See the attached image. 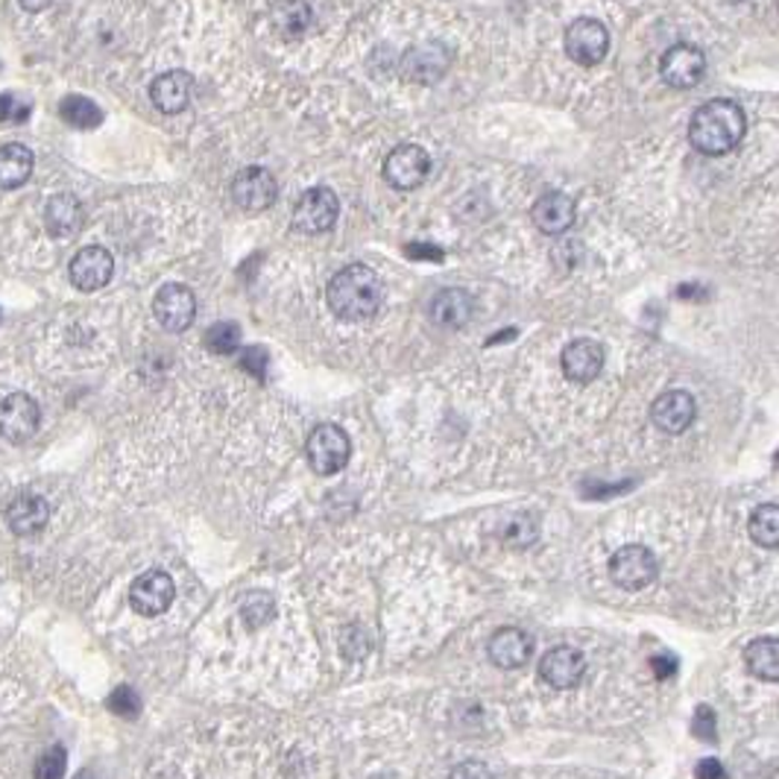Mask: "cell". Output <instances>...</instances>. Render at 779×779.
Listing matches in <instances>:
<instances>
[{
  "mask_svg": "<svg viewBox=\"0 0 779 779\" xmlns=\"http://www.w3.org/2000/svg\"><path fill=\"white\" fill-rule=\"evenodd\" d=\"M85 223V208L74 194H57L48 199L44 208V226L53 238H74Z\"/></svg>",
  "mask_w": 779,
  "mask_h": 779,
  "instance_id": "21",
  "label": "cell"
},
{
  "mask_svg": "<svg viewBox=\"0 0 779 779\" xmlns=\"http://www.w3.org/2000/svg\"><path fill=\"white\" fill-rule=\"evenodd\" d=\"M475 314V299L463 287H445L431 299V320L443 328H463Z\"/></svg>",
  "mask_w": 779,
  "mask_h": 779,
  "instance_id": "22",
  "label": "cell"
},
{
  "mask_svg": "<svg viewBox=\"0 0 779 779\" xmlns=\"http://www.w3.org/2000/svg\"><path fill=\"white\" fill-rule=\"evenodd\" d=\"M59 115H62V121L65 123L76 126V130H94V126L103 123V112H100L98 103L89 98H80V94H68V98H62V103H59Z\"/></svg>",
  "mask_w": 779,
  "mask_h": 779,
  "instance_id": "27",
  "label": "cell"
},
{
  "mask_svg": "<svg viewBox=\"0 0 779 779\" xmlns=\"http://www.w3.org/2000/svg\"><path fill=\"white\" fill-rule=\"evenodd\" d=\"M194 94V76L188 71H167V74L156 76L150 85V100L153 106L164 115H180L185 112Z\"/></svg>",
  "mask_w": 779,
  "mask_h": 779,
  "instance_id": "18",
  "label": "cell"
},
{
  "mask_svg": "<svg viewBox=\"0 0 779 779\" xmlns=\"http://www.w3.org/2000/svg\"><path fill=\"white\" fill-rule=\"evenodd\" d=\"M326 299L337 320L361 322L378 314V308L385 303V287H381V279H378V273L372 267L349 264L328 281Z\"/></svg>",
  "mask_w": 779,
  "mask_h": 779,
  "instance_id": "1",
  "label": "cell"
},
{
  "mask_svg": "<svg viewBox=\"0 0 779 779\" xmlns=\"http://www.w3.org/2000/svg\"><path fill=\"white\" fill-rule=\"evenodd\" d=\"M750 536L762 549H777L779 545V508L777 504H762L750 516Z\"/></svg>",
  "mask_w": 779,
  "mask_h": 779,
  "instance_id": "28",
  "label": "cell"
},
{
  "mask_svg": "<svg viewBox=\"0 0 779 779\" xmlns=\"http://www.w3.org/2000/svg\"><path fill=\"white\" fill-rule=\"evenodd\" d=\"M533 226L545 235H563L574 226V203L572 197L551 191L545 197H540L531 208Z\"/></svg>",
  "mask_w": 779,
  "mask_h": 779,
  "instance_id": "19",
  "label": "cell"
},
{
  "mask_svg": "<svg viewBox=\"0 0 779 779\" xmlns=\"http://www.w3.org/2000/svg\"><path fill=\"white\" fill-rule=\"evenodd\" d=\"M76 779H89V773H80V777H76Z\"/></svg>",
  "mask_w": 779,
  "mask_h": 779,
  "instance_id": "43",
  "label": "cell"
},
{
  "mask_svg": "<svg viewBox=\"0 0 779 779\" xmlns=\"http://www.w3.org/2000/svg\"><path fill=\"white\" fill-rule=\"evenodd\" d=\"M109 709L115 715H123V718H135L141 709V697L135 695L132 686H117V689L112 691V697H109Z\"/></svg>",
  "mask_w": 779,
  "mask_h": 779,
  "instance_id": "33",
  "label": "cell"
},
{
  "mask_svg": "<svg viewBox=\"0 0 779 779\" xmlns=\"http://www.w3.org/2000/svg\"><path fill=\"white\" fill-rule=\"evenodd\" d=\"M279 197V185L276 176L264 167H244V171L232 180V203L244 208L249 214H258L264 208H270Z\"/></svg>",
  "mask_w": 779,
  "mask_h": 779,
  "instance_id": "7",
  "label": "cell"
},
{
  "mask_svg": "<svg viewBox=\"0 0 779 779\" xmlns=\"http://www.w3.org/2000/svg\"><path fill=\"white\" fill-rule=\"evenodd\" d=\"M697 404L691 393L686 390H668L654 402L650 408V419L656 428H663L665 434H683L686 428L695 422Z\"/></svg>",
  "mask_w": 779,
  "mask_h": 779,
  "instance_id": "17",
  "label": "cell"
},
{
  "mask_svg": "<svg viewBox=\"0 0 779 779\" xmlns=\"http://www.w3.org/2000/svg\"><path fill=\"white\" fill-rule=\"evenodd\" d=\"M349 454H352V443H349L344 428L326 422V426L314 428L308 437V463L317 475H337L349 463Z\"/></svg>",
  "mask_w": 779,
  "mask_h": 779,
  "instance_id": "3",
  "label": "cell"
},
{
  "mask_svg": "<svg viewBox=\"0 0 779 779\" xmlns=\"http://www.w3.org/2000/svg\"><path fill=\"white\" fill-rule=\"evenodd\" d=\"M745 109L736 100H709L697 109L689 123L691 147L704 156H727L745 139Z\"/></svg>",
  "mask_w": 779,
  "mask_h": 779,
  "instance_id": "2",
  "label": "cell"
},
{
  "mask_svg": "<svg viewBox=\"0 0 779 779\" xmlns=\"http://www.w3.org/2000/svg\"><path fill=\"white\" fill-rule=\"evenodd\" d=\"M337 214H340V203H337L335 191L311 188L299 197L290 223H294V229L303 232V235H322V232H328L335 226Z\"/></svg>",
  "mask_w": 779,
  "mask_h": 779,
  "instance_id": "5",
  "label": "cell"
},
{
  "mask_svg": "<svg viewBox=\"0 0 779 779\" xmlns=\"http://www.w3.org/2000/svg\"><path fill=\"white\" fill-rule=\"evenodd\" d=\"M153 314L167 331L180 335L197 317V296L191 287L171 281V285L158 287L156 299H153Z\"/></svg>",
  "mask_w": 779,
  "mask_h": 779,
  "instance_id": "8",
  "label": "cell"
},
{
  "mask_svg": "<svg viewBox=\"0 0 779 779\" xmlns=\"http://www.w3.org/2000/svg\"><path fill=\"white\" fill-rule=\"evenodd\" d=\"M53 0H21V7L27 9V12H41V9H48Z\"/></svg>",
  "mask_w": 779,
  "mask_h": 779,
  "instance_id": "41",
  "label": "cell"
},
{
  "mask_svg": "<svg viewBox=\"0 0 779 779\" xmlns=\"http://www.w3.org/2000/svg\"><path fill=\"white\" fill-rule=\"evenodd\" d=\"M609 33L595 18H577L566 30V53L572 62L583 68H595L607 57Z\"/></svg>",
  "mask_w": 779,
  "mask_h": 779,
  "instance_id": "6",
  "label": "cell"
},
{
  "mask_svg": "<svg viewBox=\"0 0 779 779\" xmlns=\"http://www.w3.org/2000/svg\"><path fill=\"white\" fill-rule=\"evenodd\" d=\"M33 112V103L18 94V91H3L0 94V123H24Z\"/></svg>",
  "mask_w": 779,
  "mask_h": 779,
  "instance_id": "32",
  "label": "cell"
},
{
  "mask_svg": "<svg viewBox=\"0 0 779 779\" xmlns=\"http://www.w3.org/2000/svg\"><path fill=\"white\" fill-rule=\"evenodd\" d=\"M273 27L279 30L281 39H299L314 27V12L305 0H281L273 9Z\"/></svg>",
  "mask_w": 779,
  "mask_h": 779,
  "instance_id": "25",
  "label": "cell"
},
{
  "mask_svg": "<svg viewBox=\"0 0 779 779\" xmlns=\"http://www.w3.org/2000/svg\"><path fill=\"white\" fill-rule=\"evenodd\" d=\"M745 663L747 672L759 677L765 683H777L779 680V645L773 636H765V639H756L747 645L745 650Z\"/></svg>",
  "mask_w": 779,
  "mask_h": 779,
  "instance_id": "26",
  "label": "cell"
},
{
  "mask_svg": "<svg viewBox=\"0 0 779 779\" xmlns=\"http://www.w3.org/2000/svg\"><path fill=\"white\" fill-rule=\"evenodd\" d=\"M560 361H563L566 378H572L577 385H590L604 369V346L598 340H590V337H577L563 349Z\"/></svg>",
  "mask_w": 779,
  "mask_h": 779,
  "instance_id": "16",
  "label": "cell"
},
{
  "mask_svg": "<svg viewBox=\"0 0 779 779\" xmlns=\"http://www.w3.org/2000/svg\"><path fill=\"white\" fill-rule=\"evenodd\" d=\"M344 654L349 656V659H361V656L369 654V639L361 627H349V631H346Z\"/></svg>",
  "mask_w": 779,
  "mask_h": 779,
  "instance_id": "35",
  "label": "cell"
},
{
  "mask_svg": "<svg viewBox=\"0 0 779 779\" xmlns=\"http://www.w3.org/2000/svg\"><path fill=\"white\" fill-rule=\"evenodd\" d=\"M35 167V156L33 150L24 147V144H3L0 147V188H21L30 176H33Z\"/></svg>",
  "mask_w": 779,
  "mask_h": 779,
  "instance_id": "24",
  "label": "cell"
},
{
  "mask_svg": "<svg viewBox=\"0 0 779 779\" xmlns=\"http://www.w3.org/2000/svg\"><path fill=\"white\" fill-rule=\"evenodd\" d=\"M583 674H586V659L572 645H560V648H551L549 654L542 656L540 677L549 683L551 689H574L583 680Z\"/></svg>",
  "mask_w": 779,
  "mask_h": 779,
  "instance_id": "14",
  "label": "cell"
},
{
  "mask_svg": "<svg viewBox=\"0 0 779 779\" xmlns=\"http://www.w3.org/2000/svg\"><path fill=\"white\" fill-rule=\"evenodd\" d=\"M431 173V156L419 144H402L396 147L385 162V180L396 191H413L428 180Z\"/></svg>",
  "mask_w": 779,
  "mask_h": 779,
  "instance_id": "9",
  "label": "cell"
},
{
  "mask_svg": "<svg viewBox=\"0 0 779 779\" xmlns=\"http://www.w3.org/2000/svg\"><path fill=\"white\" fill-rule=\"evenodd\" d=\"M536 533H540V527H536V519L533 516H519L513 525H510L508 533V542L510 545H516V549H527L533 540H536Z\"/></svg>",
  "mask_w": 779,
  "mask_h": 779,
  "instance_id": "34",
  "label": "cell"
},
{
  "mask_svg": "<svg viewBox=\"0 0 779 779\" xmlns=\"http://www.w3.org/2000/svg\"><path fill=\"white\" fill-rule=\"evenodd\" d=\"M48 501L41 495H18L7 508V525L18 536H33L48 525Z\"/></svg>",
  "mask_w": 779,
  "mask_h": 779,
  "instance_id": "23",
  "label": "cell"
},
{
  "mask_svg": "<svg viewBox=\"0 0 779 779\" xmlns=\"http://www.w3.org/2000/svg\"><path fill=\"white\" fill-rule=\"evenodd\" d=\"M112 273H115V258L103 246H82L80 253L71 258V267H68L71 285L76 290H85V294L106 287Z\"/></svg>",
  "mask_w": 779,
  "mask_h": 779,
  "instance_id": "12",
  "label": "cell"
},
{
  "mask_svg": "<svg viewBox=\"0 0 779 779\" xmlns=\"http://www.w3.org/2000/svg\"><path fill=\"white\" fill-rule=\"evenodd\" d=\"M691 730L697 732L700 741H715V715L709 706H697L695 721H691Z\"/></svg>",
  "mask_w": 779,
  "mask_h": 779,
  "instance_id": "36",
  "label": "cell"
},
{
  "mask_svg": "<svg viewBox=\"0 0 779 779\" xmlns=\"http://www.w3.org/2000/svg\"><path fill=\"white\" fill-rule=\"evenodd\" d=\"M695 779H727V771L718 759H704V762H697Z\"/></svg>",
  "mask_w": 779,
  "mask_h": 779,
  "instance_id": "39",
  "label": "cell"
},
{
  "mask_svg": "<svg viewBox=\"0 0 779 779\" xmlns=\"http://www.w3.org/2000/svg\"><path fill=\"white\" fill-rule=\"evenodd\" d=\"M173 598H176V583H173L171 574L158 572V568L135 577V583H132L130 590L132 609L139 615H147V618L162 615L164 609L171 607Z\"/></svg>",
  "mask_w": 779,
  "mask_h": 779,
  "instance_id": "10",
  "label": "cell"
},
{
  "mask_svg": "<svg viewBox=\"0 0 779 779\" xmlns=\"http://www.w3.org/2000/svg\"><path fill=\"white\" fill-rule=\"evenodd\" d=\"M451 50L443 41H428V44H417L402 57V74L413 82L431 85L449 71Z\"/></svg>",
  "mask_w": 779,
  "mask_h": 779,
  "instance_id": "15",
  "label": "cell"
},
{
  "mask_svg": "<svg viewBox=\"0 0 779 779\" xmlns=\"http://www.w3.org/2000/svg\"><path fill=\"white\" fill-rule=\"evenodd\" d=\"M654 663V668H656V677H672L674 674V659H663V656H656V659H650Z\"/></svg>",
  "mask_w": 779,
  "mask_h": 779,
  "instance_id": "40",
  "label": "cell"
},
{
  "mask_svg": "<svg viewBox=\"0 0 779 779\" xmlns=\"http://www.w3.org/2000/svg\"><path fill=\"white\" fill-rule=\"evenodd\" d=\"M240 615H244L246 627L258 631V627H264V624L270 622L273 615H276V604H273V598L267 595V592H253V595H246Z\"/></svg>",
  "mask_w": 779,
  "mask_h": 779,
  "instance_id": "29",
  "label": "cell"
},
{
  "mask_svg": "<svg viewBox=\"0 0 779 779\" xmlns=\"http://www.w3.org/2000/svg\"><path fill=\"white\" fill-rule=\"evenodd\" d=\"M659 74H663L665 85H672V89H695L706 74L704 50L695 44H674L672 50H665Z\"/></svg>",
  "mask_w": 779,
  "mask_h": 779,
  "instance_id": "11",
  "label": "cell"
},
{
  "mask_svg": "<svg viewBox=\"0 0 779 779\" xmlns=\"http://www.w3.org/2000/svg\"><path fill=\"white\" fill-rule=\"evenodd\" d=\"M727 3H745V0H727Z\"/></svg>",
  "mask_w": 779,
  "mask_h": 779,
  "instance_id": "42",
  "label": "cell"
},
{
  "mask_svg": "<svg viewBox=\"0 0 779 779\" xmlns=\"http://www.w3.org/2000/svg\"><path fill=\"white\" fill-rule=\"evenodd\" d=\"M240 367L246 372H253L255 378H264V372H267V352H264L262 346H249V349H244Z\"/></svg>",
  "mask_w": 779,
  "mask_h": 779,
  "instance_id": "37",
  "label": "cell"
},
{
  "mask_svg": "<svg viewBox=\"0 0 779 779\" xmlns=\"http://www.w3.org/2000/svg\"><path fill=\"white\" fill-rule=\"evenodd\" d=\"M205 346L214 355H232L238 352L240 346V328L235 322H217L205 331Z\"/></svg>",
  "mask_w": 779,
  "mask_h": 779,
  "instance_id": "30",
  "label": "cell"
},
{
  "mask_svg": "<svg viewBox=\"0 0 779 779\" xmlns=\"http://www.w3.org/2000/svg\"><path fill=\"white\" fill-rule=\"evenodd\" d=\"M41 410L33 396L12 393L0 402V434L9 443H27L39 431Z\"/></svg>",
  "mask_w": 779,
  "mask_h": 779,
  "instance_id": "13",
  "label": "cell"
},
{
  "mask_svg": "<svg viewBox=\"0 0 779 779\" xmlns=\"http://www.w3.org/2000/svg\"><path fill=\"white\" fill-rule=\"evenodd\" d=\"M490 659L499 668H522V665L531 659L533 654V639L525 631L519 627H501V631L492 633L490 639Z\"/></svg>",
  "mask_w": 779,
  "mask_h": 779,
  "instance_id": "20",
  "label": "cell"
},
{
  "mask_svg": "<svg viewBox=\"0 0 779 779\" xmlns=\"http://www.w3.org/2000/svg\"><path fill=\"white\" fill-rule=\"evenodd\" d=\"M656 557L645 545H624L609 557V577L615 586L639 592L656 581Z\"/></svg>",
  "mask_w": 779,
  "mask_h": 779,
  "instance_id": "4",
  "label": "cell"
},
{
  "mask_svg": "<svg viewBox=\"0 0 779 779\" xmlns=\"http://www.w3.org/2000/svg\"><path fill=\"white\" fill-rule=\"evenodd\" d=\"M65 768H68L65 747L53 745L50 750H44V754L39 756L33 779H62L65 777Z\"/></svg>",
  "mask_w": 779,
  "mask_h": 779,
  "instance_id": "31",
  "label": "cell"
},
{
  "mask_svg": "<svg viewBox=\"0 0 779 779\" xmlns=\"http://www.w3.org/2000/svg\"><path fill=\"white\" fill-rule=\"evenodd\" d=\"M451 779H492L490 771H486L484 762H460L454 771H451Z\"/></svg>",
  "mask_w": 779,
  "mask_h": 779,
  "instance_id": "38",
  "label": "cell"
}]
</instances>
